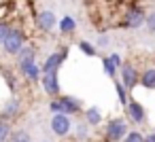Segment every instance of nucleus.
Segmentation results:
<instances>
[{"label": "nucleus", "mask_w": 155, "mask_h": 142, "mask_svg": "<svg viewBox=\"0 0 155 142\" xmlns=\"http://www.w3.org/2000/svg\"><path fill=\"white\" fill-rule=\"evenodd\" d=\"M130 134V121L125 117H113L106 121L102 129L104 142H123V138Z\"/></svg>", "instance_id": "1"}, {"label": "nucleus", "mask_w": 155, "mask_h": 142, "mask_svg": "<svg viewBox=\"0 0 155 142\" xmlns=\"http://www.w3.org/2000/svg\"><path fill=\"white\" fill-rule=\"evenodd\" d=\"M147 24V11L138 5H132L125 9V15L123 19L117 24V28H123V30H138Z\"/></svg>", "instance_id": "2"}, {"label": "nucleus", "mask_w": 155, "mask_h": 142, "mask_svg": "<svg viewBox=\"0 0 155 142\" xmlns=\"http://www.w3.org/2000/svg\"><path fill=\"white\" fill-rule=\"evenodd\" d=\"M26 45H28V36H26V32H24L19 26H13V30H11L9 38H7V40H5V45H2V49H5V53H7V55L17 57V53H19Z\"/></svg>", "instance_id": "3"}, {"label": "nucleus", "mask_w": 155, "mask_h": 142, "mask_svg": "<svg viewBox=\"0 0 155 142\" xmlns=\"http://www.w3.org/2000/svg\"><path fill=\"white\" fill-rule=\"evenodd\" d=\"M58 24H60V19H58L55 13L49 11V9H43V11H38V13L34 15V28H36L38 32H43V34L55 32V30H58Z\"/></svg>", "instance_id": "4"}, {"label": "nucleus", "mask_w": 155, "mask_h": 142, "mask_svg": "<svg viewBox=\"0 0 155 142\" xmlns=\"http://www.w3.org/2000/svg\"><path fill=\"white\" fill-rule=\"evenodd\" d=\"M119 81L123 83V87L132 93L138 85H140V70L132 64V62H123L121 70H119Z\"/></svg>", "instance_id": "5"}, {"label": "nucleus", "mask_w": 155, "mask_h": 142, "mask_svg": "<svg viewBox=\"0 0 155 142\" xmlns=\"http://www.w3.org/2000/svg\"><path fill=\"white\" fill-rule=\"evenodd\" d=\"M68 47H62V49H58V51H53V53H49L47 57H45V62L41 64V70H43V74H47V72H60V68L64 66V62L68 60Z\"/></svg>", "instance_id": "6"}, {"label": "nucleus", "mask_w": 155, "mask_h": 142, "mask_svg": "<svg viewBox=\"0 0 155 142\" xmlns=\"http://www.w3.org/2000/svg\"><path fill=\"white\" fill-rule=\"evenodd\" d=\"M49 127L51 131L58 136V138H68L74 129V123H72V117H66V115H51L49 119Z\"/></svg>", "instance_id": "7"}, {"label": "nucleus", "mask_w": 155, "mask_h": 142, "mask_svg": "<svg viewBox=\"0 0 155 142\" xmlns=\"http://www.w3.org/2000/svg\"><path fill=\"white\" fill-rule=\"evenodd\" d=\"M21 112H24V104H21V100L17 95H13V98H9L5 102L2 108H0V119L7 121V123H15L21 117Z\"/></svg>", "instance_id": "8"}, {"label": "nucleus", "mask_w": 155, "mask_h": 142, "mask_svg": "<svg viewBox=\"0 0 155 142\" xmlns=\"http://www.w3.org/2000/svg\"><path fill=\"white\" fill-rule=\"evenodd\" d=\"M41 87H43V91H45V95H47L49 100L62 95V87H60V76H58V72H47V74H43Z\"/></svg>", "instance_id": "9"}, {"label": "nucleus", "mask_w": 155, "mask_h": 142, "mask_svg": "<svg viewBox=\"0 0 155 142\" xmlns=\"http://www.w3.org/2000/svg\"><path fill=\"white\" fill-rule=\"evenodd\" d=\"M125 119H127L130 123H134V125H142V123L147 121V110H144V106H142L138 100L130 98V102H127V106H125Z\"/></svg>", "instance_id": "10"}, {"label": "nucleus", "mask_w": 155, "mask_h": 142, "mask_svg": "<svg viewBox=\"0 0 155 142\" xmlns=\"http://www.w3.org/2000/svg\"><path fill=\"white\" fill-rule=\"evenodd\" d=\"M60 102H62V115H66V117H77V115L83 112V102L79 98H74V95L62 93Z\"/></svg>", "instance_id": "11"}, {"label": "nucleus", "mask_w": 155, "mask_h": 142, "mask_svg": "<svg viewBox=\"0 0 155 142\" xmlns=\"http://www.w3.org/2000/svg\"><path fill=\"white\" fill-rule=\"evenodd\" d=\"M17 70H19L21 79L28 81V83H32V85L41 83V79H43V70H41L38 64H24V66H17Z\"/></svg>", "instance_id": "12"}, {"label": "nucleus", "mask_w": 155, "mask_h": 142, "mask_svg": "<svg viewBox=\"0 0 155 142\" xmlns=\"http://www.w3.org/2000/svg\"><path fill=\"white\" fill-rule=\"evenodd\" d=\"M83 121H85L89 127H100L102 121H104L102 110H100L98 106H89V108H85V110H83Z\"/></svg>", "instance_id": "13"}, {"label": "nucleus", "mask_w": 155, "mask_h": 142, "mask_svg": "<svg viewBox=\"0 0 155 142\" xmlns=\"http://www.w3.org/2000/svg\"><path fill=\"white\" fill-rule=\"evenodd\" d=\"M15 64H17V66H24V64H36V47L28 43V45L17 53Z\"/></svg>", "instance_id": "14"}, {"label": "nucleus", "mask_w": 155, "mask_h": 142, "mask_svg": "<svg viewBox=\"0 0 155 142\" xmlns=\"http://www.w3.org/2000/svg\"><path fill=\"white\" fill-rule=\"evenodd\" d=\"M58 30H60L62 36H72V34L77 32V21H74V17H72V15H64V17L60 19V24H58Z\"/></svg>", "instance_id": "15"}, {"label": "nucleus", "mask_w": 155, "mask_h": 142, "mask_svg": "<svg viewBox=\"0 0 155 142\" xmlns=\"http://www.w3.org/2000/svg\"><path fill=\"white\" fill-rule=\"evenodd\" d=\"M140 87L155 91V66H149L140 72Z\"/></svg>", "instance_id": "16"}, {"label": "nucleus", "mask_w": 155, "mask_h": 142, "mask_svg": "<svg viewBox=\"0 0 155 142\" xmlns=\"http://www.w3.org/2000/svg\"><path fill=\"white\" fill-rule=\"evenodd\" d=\"M89 129H91V127H89L85 121L77 123V125H74V129H72L74 140H77V142H89V140H91V131H89Z\"/></svg>", "instance_id": "17"}, {"label": "nucleus", "mask_w": 155, "mask_h": 142, "mask_svg": "<svg viewBox=\"0 0 155 142\" xmlns=\"http://www.w3.org/2000/svg\"><path fill=\"white\" fill-rule=\"evenodd\" d=\"M115 93H117V100H119V104H121V106L125 108L132 95H130V91H127V89L123 87V83H121L119 79H115Z\"/></svg>", "instance_id": "18"}, {"label": "nucleus", "mask_w": 155, "mask_h": 142, "mask_svg": "<svg viewBox=\"0 0 155 142\" xmlns=\"http://www.w3.org/2000/svg\"><path fill=\"white\" fill-rule=\"evenodd\" d=\"M77 47H79V51H81L83 55H87V57H96V55H98V47H96L94 43H89V40H79Z\"/></svg>", "instance_id": "19"}, {"label": "nucleus", "mask_w": 155, "mask_h": 142, "mask_svg": "<svg viewBox=\"0 0 155 142\" xmlns=\"http://www.w3.org/2000/svg\"><path fill=\"white\" fill-rule=\"evenodd\" d=\"M11 134H13V123H7L0 119V142H9Z\"/></svg>", "instance_id": "20"}, {"label": "nucleus", "mask_w": 155, "mask_h": 142, "mask_svg": "<svg viewBox=\"0 0 155 142\" xmlns=\"http://www.w3.org/2000/svg\"><path fill=\"white\" fill-rule=\"evenodd\" d=\"M100 62H102V68H104V72H106V76H110V79H117V66L108 60V55L106 57H100Z\"/></svg>", "instance_id": "21"}, {"label": "nucleus", "mask_w": 155, "mask_h": 142, "mask_svg": "<svg viewBox=\"0 0 155 142\" xmlns=\"http://www.w3.org/2000/svg\"><path fill=\"white\" fill-rule=\"evenodd\" d=\"M9 142H32V138H30V134L26 129H13Z\"/></svg>", "instance_id": "22"}, {"label": "nucleus", "mask_w": 155, "mask_h": 142, "mask_svg": "<svg viewBox=\"0 0 155 142\" xmlns=\"http://www.w3.org/2000/svg\"><path fill=\"white\" fill-rule=\"evenodd\" d=\"M123 142H147V138H144L142 131H138V129H130V134L123 138Z\"/></svg>", "instance_id": "23"}, {"label": "nucleus", "mask_w": 155, "mask_h": 142, "mask_svg": "<svg viewBox=\"0 0 155 142\" xmlns=\"http://www.w3.org/2000/svg\"><path fill=\"white\" fill-rule=\"evenodd\" d=\"M11 30H13V26L9 24V21H0V45H5V40L9 38V34H11Z\"/></svg>", "instance_id": "24"}, {"label": "nucleus", "mask_w": 155, "mask_h": 142, "mask_svg": "<svg viewBox=\"0 0 155 142\" xmlns=\"http://www.w3.org/2000/svg\"><path fill=\"white\" fill-rule=\"evenodd\" d=\"M49 112L51 115H62V102H60V98L49 100Z\"/></svg>", "instance_id": "25"}, {"label": "nucleus", "mask_w": 155, "mask_h": 142, "mask_svg": "<svg viewBox=\"0 0 155 142\" xmlns=\"http://www.w3.org/2000/svg\"><path fill=\"white\" fill-rule=\"evenodd\" d=\"M144 26H147V30H149L151 34H155V9L147 13V24H144Z\"/></svg>", "instance_id": "26"}, {"label": "nucleus", "mask_w": 155, "mask_h": 142, "mask_svg": "<svg viewBox=\"0 0 155 142\" xmlns=\"http://www.w3.org/2000/svg\"><path fill=\"white\" fill-rule=\"evenodd\" d=\"M108 45H110V36H108V34H100V36H98V40H96V47L106 49Z\"/></svg>", "instance_id": "27"}, {"label": "nucleus", "mask_w": 155, "mask_h": 142, "mask_svg": "<svg viewBox=\"0 0 155 142\" xmlns=\"http://www.w3.org/2000/svg\"><path fill=\"white\" fill-rule=\"evenodd\" d=\"M108 60L117 66V70H121V66H123V57H121L119 53H110V55H108Z\"/></svg>", "instance_id": "28"}, {"label": "nucleus", "mask_w": 155, "mask_h": 142, "mask_svg": "<svg viewBox=\"0 0 155 142\" xmlns=\"http://www.w3.org/2000/svg\"><path fill=\"white\" fill-rule=\"evenodd\" d=\"M5 81H7V85H9V89L15 93V89H17V85H15V81H13V74L11 72H5Z\"/></svg>", "instance_id": "29"}, {"label": "nucleus", "mask_w": 155, "mask_h": 142, "mask_svg": "<svg viewBox=\"0 0 155 142\" xmlns=\"http://www.w3.org/2000/svg\"><path fill=\"white\" fill-rule=\"evenodd\" d=\"M144 138H147V142H155V129H151L149 134H144Z\"/></svg>", "instance_id": "30"}, {"label": "nucleus", "mask_w": 155, "mask_h": 142, "mask_svg": "<svg viewBox=\"0 0 155 142\" xmlns=\"http://www.w3.org/2000/svg\"><path fill=\"white\" fill-rule=\"evenodd\" d=\"M43 142H49V140H43Z\"/></svg>", "instance_id": "31"}]
</instances>
